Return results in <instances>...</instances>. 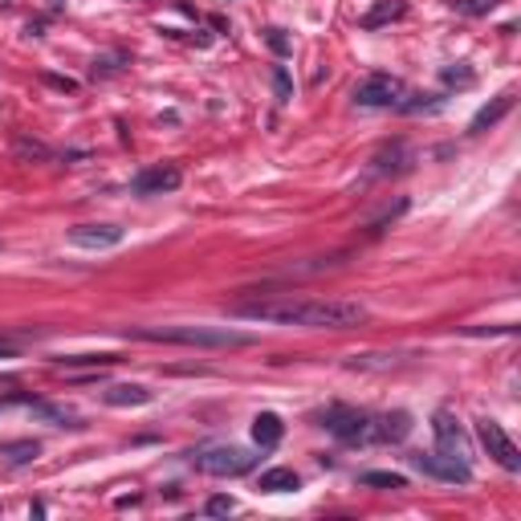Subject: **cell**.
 <instances>
[{"mask_svg": "<svg viewBox=\"0 0 521 521\" xmlns=\"http://www.w3.org/2000/svg\"><path fill=\"white\" fill-rule=\"evenodd\" d=\"M432 432H436V440H440V452L444 456H452V460H464L469 464V440H464V428L452 420V411H436L432 416Z\"/></svg>", "mask_w": 521, "mask_h": 521, "instance_id": "cell-9", "label": "cell"}, {"mask_svg": "<svg viewBox=\"0 0 521 521\" xmlns=\"http://www.w3.org/2000/svg\"><path fill=\"white\" fill-rule=\"evenodd\" d=\"M281 436H285L281 416H277V411H257V420H253V444H257V448H277Z\"/></svg>", "mask_w": 521, "mask_h": 521, "instance_id": "cell-11", "label": "cell"}, {"mask_svg": "<svg viewBox=\"0 0 521 521\" xmlns=\"http://www.w3.org/2000/svg\"><path fill=\"white\" fill-rule=\"evenodd\" d=\"M273 90H277V102H289L294 98V82H289L285 65H273Z\"/></svg>", "mask_w": 521, "mask_h": 521, "instance_id": "cell-22", "label": "cell"}, {"mask_svg": "<svg viewBox=\"0 0 521 521\" xmlns=\"http://www.w3.org/2000/svg\"><path fill=\"white\" fill-rule=\"evenodd\" d=\"M444 82H448V86H473V82H477V74H473V70H464V65H456V70L448 65V70H444Z\"/></svg>", "mask_w": 521, "mask_h": 521, "instance_id": "cell-23", "label": "cell"}, {"mask_svg": "<svg viewBox=\"0 0 521 521\" xmlns=\"http://www.w3.org/2000/svg\"><path fill=\"white\" fill-rule=\"evenodd\" d=\"M265 41H269V49H273L277 57L289 53V37H285V29H265Z\"/></svg>", "mask_w": 521, "mask_h": 521, "instance_id": "cell-24", "label": "cell"}, {"mask_svg": "<svg viewBox=\"0 0 521 521\" xmlns=\"http://www.w3.org/2000/svg\"><path fill=\"white\" fill-rule=\"evenodd\" d=\"M45 82H49L53 90H65V94H74V90H78V82H74V78H57V74H45Z\"/></svg>", "mask_w": 521, "mask_h": 521, "instance_id": "cell-27", "label": "cell"}, {"mask_svg": "<svg viewBox=\"0 0 521 521\" xmlns=\"http://www.w3.org/2000/svg\"><path fill=\"white\" fill-rule=\"evenodd\" d=\"M130 338L143 343H167V347H204V350H228V347H249L253 338L228 326H134Z\"/></svg>", "mask_w": 521, "mask_h": 521, "instance_id": "cell-2", "label": "cell"}, {"mask_svg": "<svg viewBox=\"0 0 521 521\" xmlns=\"http://www.w3.org/2000/svg\"><path fill=\"white\" fill-rule=\"evenodd\" d=\"M232 509H236L232 497H212V501H208V513H212V518H228Z\"/></svg>", "mask_w": 521, "mask_h": 521, "instance_id": "cell-25", "label": "cell"}, {"mask_svg": "<svg viewBox=\"0 0 521 521\" xmlns=\"http://www.w3.org/2000/svg\"><path fill=\"white\" fill-rule=\"evenodd\" d=\"M294 489H302V477L294 469H269V473H260V493H294Z\"/></svg>", "mask_w": 521, "mask_h": 521, "instance_id": "cell-16", "label": "cell"}, {"mask_svg": "<svg viewBox=\"0 0 521 521\" xmlns=\"http://www.w3.org/2000/svg\"><path fill=\"white\" fill-rule=\"evenodd\" d=\"M362 484H367V489H391V493H395V489H407V477H403V473H362Z\"/></svg>", "mask_w": 521, "mask_h": 521, "instance_id": "cell-19", "label": "cell"}, {"mask_svg": "<svg viewBox=\"0 0 521 521\" xmlns=\"http://www.w3.org/2000/svg\"><path fill=\"white\" fill-rule=\"evenodd\" d=\"M192 464L204 469V473H212V477H245V473H253L257 456L249 448H236V444H216V448L192 452Z\"/></svg>", "mask_w": 521, "mask_h": 521, "instance_id": "cell-3", "label": "cell"}, {"mask_svg": "<svg viewBox=\"0 0 521 521\" xmlns=\"http://www.w3.org/2000/svg\"><path fill=\"white\" fill-rule=\"evenodd\" d=\"M509 110H513V94H501V98H493V102H489L484 110H477V119L469 123V130H473V134H480V130L497 127V123H501V119H505Z\"/></svg>", "mask_w": 521, "mask_h": 521, "instance_id": "cell-13", "label": "cell"}, {"mask_svg": "<svg viewBox=\"0 0 521 521\" xmlns=\"http://www.w3.org/2000/svg\"><path fill=\"white\" fill-rule=\"evenodd\" d=\"M322 428L334 432L338 440H347V444H367V440H375V420H371L367 411H354V407H330V411L322 416Z\"/></svg>", "mask_w": 521, "mask_h": 521, "instance_id": "cell-4", "label": "cell"}, {"mask_svg": "<svg viewBox=\"0 0 521 521\" xmlns=\"http://www.w3.org/2000/svg\"><path fill=\"white\" fill-rule=\"evenodd\" d=\"M436 106H440V98H432V94H411V102H399L403 114H420V110H436Z\"/></svg>", "mask_w": 521, "mask_h": 521, "instance_id": "cell-21", "label": "cell"}, {"mask_svg": "<svg viewBox=\"0 0 521 521\" xmlns=\"http://www.w3.org/2000/svg\"><path fill=\"white\" fill-rule=\"evenodd\" d=\"M403 12H407L403 0H379L371 12H362L358 25H362V29H383V25H391V21H403Z\"/></svg>", "mask_w": 521, "mask_h": 521, "instance_id": "cell-14", "label": "cell"}, {"mask_svg": "<svg viewBox=\"0 0 521 521\" xmlns=\"http://www.w3.org/2000/svg\"><path fill=\"white\" fill-rule=\"evenodd\" d=\"M403 98H407V90L391 74H371V78H362L354 86V102L358 106H399Z\"/></svg>", "mask_w": 521, "mask_h": 521, "instance_id": "cell-6", "label": "cell"}, {"mask_svg": "<svg viewBox=\"0 0 521 521\" xmlns=\"http://www.w3.org/2000/svg\"><path fill=\"white\" fill-rule=\"evenodd\" d=\"M236 318H253V322H277V326H309V330H347L367 318V305L347 302V298H260V302H241L232 305Z\"/></svg>", "mask_w": 521, "mask_h": 521, "instance_id": "cell-1", "label": "cell"}, {"mask_svg": "<svg viewBox=\"0 0 521 521\" xmlns=\"http://www.w3.org/2000/svg\"><path fill=\"white\" fill-rule=\"evenodd\" d=\"M179 167H147V172H139L134 179H130V192L134 196H163V192H175L179 187Z\"/></svg>", "mask_w": 521, "mask_h": 521, "instance_id": "cell-10", "label": "cell"}, {"mask_svg": "<svg viewBox=\"0 0 521 521\" xmlns=\"http://www.w3.org/2000/svg\"><path fill=\"white\" fill-rule=\"evenodd\" d=\"M477 436H480V444L489 448V456L505 469V473H521V452H518V444L505 436V428L497 424V420H477Z\"/></svg>", "mask_w": 521, "mask_h": 521, "instance_id": "cell-5", "label": "cell"}, {"mask_svg": "<svg viewBox=\"0 0 521 521\" xmlns=\"http://www.w3.org/2000/svg\"><path fill=\"white\" fill-rule=\"evenodd\" d=\"M110 362H119L114 354H61L57 358V367H94V371H102V367H110Z\"/></svg>", "mask_w": 521, "mask_h": 521, "instance_id": "cell-18", "label": "cell"}, {"mask_svg": "<svg viewBox=\"0 0 521 521\" xmlns=\"http://www.w3.org/2000/svg\"><path fill=\"white\" fill-rule=\"evenodd\" d=\"M0 456H4L8 464H33V460L41 456V444H37V440H4V444H0Z\"/></svg>", "mask_w": 521, "mask_h": 521, "instance_id": "cell-15", "label": "cell"}, {"mask_svg": "<svg viewBox=\"0 0 521 521\" xmlns=\"http://www.w3.org/2000/svg\"><path fill=\"white\" fill-rule=\"evenodd\" d=\"M501 0H452V8L460 12V17H484V12H493Z\"/></svg>", "mask_w": 521, "mask_h": 521, "instance_id": "cell-20", "label": "cell"}, {"mask_svg": "<svg viewBox=\"0 0 521 521\" xmlns=\"http://www.w3.org/2000/svg\"><path fill=\"white\" fill-rule=\"evenodd\" d=\"M17 151H21V155H33V159H49V147L29 143V139H21V143H17Z\"/></svg>", "mask_w": 521, "mask_h": 521, "instance_id": "cell-26", "label": "cell"}, {"mask_svg": "<svg viewBox=\"0 0 521 521\" xmlns=\"http://www.w3.org/2000/svg\"><path fill=\"white\" fill-rule=\"evenodd\" d=\"M102 399L110 407H143V403H151V391L139 383H114L110 391H102Z\"/></svg>", "mask_w": 521, "mask_h": 521, "instance_id": "cell-12", "label": "cell"}, {"mask_svg": "<svg viewBox=\"0 0 521 521\" xmlns=\"http://www.w3.org/2000/svg\"><path fill=\"white\" fill-rule=\"evenodd\" d=\"M407 432H411V416L407 411H391V416H383L375 424V440H403Z\"/></svg>", "mask_w": 521, "mask_h": 521, "instance_id": "cell-17", "label": "cell"}, {"mask_svg": "<svg viewBox=\"0 0 521 521\" xmlns=\"http://www.w3.org/2000/svg\"><path fill=\"white\" fill-rule=\"evenodd\" d=\"M21 350V338H0V358H17Z\"/></svg>", "mask_w": 521, "mask_h": 521, "instance_id": "cell-28", "label": "cell"}, {"mask_svg": "<svg viewBox=\"0 0 521 521\" xmlns=\"http://www.w3.org/2000/svg\"><path fill=\"white\" fill-rule=\"evenodd\" d=\"M411 464L424 473V477H436V480H448V484H469L473 480V469L464 460H452L444 452H416Z\"/></svg>", "mask_w": 521, "mask_h": 521, "instance_id": "cell-7", "label": "cell"}, {"mask_svg": "<svg viewBox=\"0 0 521 521\" xmlns=\"http://www.w3.org/2000/svg\"><path fill=\"white\" fill-rule=\"evenodd\" d=\"M65 241H70L74 249H94V253H102V249H119V245H123V228H119V224H74V228L65 232Z\"/></svg>", "mask_w": 521, "mask_h": 521, "instance_id": "cell-8", "label": "cell"}]
</instances>
